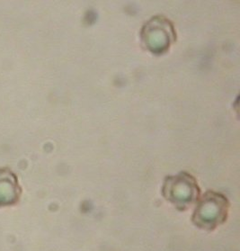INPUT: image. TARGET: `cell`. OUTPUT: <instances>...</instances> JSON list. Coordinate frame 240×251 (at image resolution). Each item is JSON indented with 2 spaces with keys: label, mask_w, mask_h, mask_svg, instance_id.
Instances as JSON below:
<instances>
[{
  "label": "cell",
  "mask_w": 240,
  "mask_h": 251,
  "mask_svg": "<svg viewBox=\"0 0 240 251\" xmlns=\"http://www.w3.org/2000/svg\"><path fill=\"white\" fill-rule=\"evenodd\" d=\"M162 196L180 212L187 211L201 197V188L196 178L186 171L165 178Z\"/></svg>",
  "instance_id": "cell-2"
},
{
  "label": "cell",
  "mask_w": 240,
  "mask_h": 251,
  "mask_svg": "<svg viewBox=\"0 0 240 251\" xmlns=\"http://www.w3.org/2000/svg\"><path fill=\"white\" fill-rule=\"evenodd\" d=\"M230 202L222 193L207 191L199 197L192 216L198 229L213 231L229 218Z\"/></svg>",
  "instance_id": "cell-1"
},
{
  "label": "cell",
  "mask_w": 240,
  "mask_h": 251,
  "mask_svg": "<svg viewBox=\"0 0 240 251\" xmlns=\"http://www.w3.org/2000/svg\"><path fill=\"white\" fill-rule=\"evenodd\" d=\"M176 39L174 25L166 17L158 16L147 21L142 30V43L155 54H162Z\"/></svg>",
  "instance_id": "cell-3"
}]
</instances>
